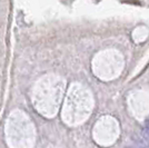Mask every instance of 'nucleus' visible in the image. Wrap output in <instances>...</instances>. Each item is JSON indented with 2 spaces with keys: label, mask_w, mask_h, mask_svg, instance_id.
<instances>
[{
  "label": "nucleus",
  "mask_w": 149,
  "mask_h": 148,
  "mask_svg": "<svg viewBox=\"0 0 149 148\" xmlns=\"http://www.w3.org/2000/svg\"><path fill=\"white\" fill-rule=\"evenodd\" d=\"M145 129L149 131V119H146V121H145Z\"/></svg>",
  "instance_id": "1"
},
{
  "label": "nucleus",
  "mask_w": 149,
  "mask_h": 148,
  "mask_svg": "<svg viewBox=\"0 0 149 148\" xmlns=\"http://www.w3.org/2000/svg\"><path fill=\"white\" fill-rule=\"evenodd\" d=\"M147 148H149V142H147Z\"/></svg>",
  "instance_id": "2"
}]
</instances>
